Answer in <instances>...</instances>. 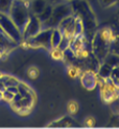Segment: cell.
I'll use <instances>...</instances> for the list:
<instances>
[{"label":"cell","mask_w":119,"mask_h":129,"mask_svg":"<svg viewBox=\"0 0 119 129\" xmlns=\"http://www.w3.org/2000/svg\"><path fill=\"white\" fill-rule=\"evenodd\" d=\"M73 15L81 19L84 27V32H94L97 26L96 15L91 10L89 3L86 0H70Z\"/></svg>","instance_id":"cell-1"},{"label":"cell","mask_w":119,"mask_h":129,"mask_svg":"<svg viewBox=\"0 0 119 129\" xmlns=\"http://www.w3.org/2000/svg\"><path fill=\"white\" fill-rule=\"evenodd\" d=\"M112 42H114V32L109 28L94 32L92 46L94 55L100 61H103L104 57L109 52V46Z\"/></svg>","instance_id":"cell-2"},{"label":"cell","mask_w":119,"mask_h":129,"mask_svg":"<svg viewBox=\"0 0 119 129\" xmlns=\"http://www.w3.org/2000/svg\"><path fill=\"white\" fill-rule=\"evenodd\" d=\"M30 14L31 12L29 10V2H25L23 0H14L12 3L9 16L23 34L27 23L29 21Z\"/></svg>","instance_id":"cell-3"},{"label":"cell","mask_w":119,"mask_h":129,"mask_svg":"<svg viewBox=\"0 0 119 129\" xmlns=\"http://www.w3.org/2000/svg\"><path fill=\"white\" fill-rule=\"evenodd\" d=\"M73 11L69 1H61L57 5L53 6V12H51L50 17L45 23L42 24V29H53L57 28L58 25L63 18L72 15Z\"/></svg>","instance_id":"cell-4"},{"label":"cell","mask_w":119,"mask_h":129,"mask_svg":"<svg viewBox=\"0 0 119 129\" xmlns=\"http://www.w3.org/2000/svg\"><path fill=\"white\" fill-rule=\"evenodd\" d=\"M0 26H1L3 32L9 37L12 41L16 44L23 41V36L18 27L15 25L9 14H5L0 12Z\"/></svg>","instance_id":"cell-5"},{"label":"cell","mask_w":119,"mask_h":129,"mask_svg":"<svg viewBox=\"0 0 119 129\" xmlns=\"http://www.w3.org/2000/svg\"><path fill=\"white\" fill-rule=\"evenodd\" d=\"M53 29H41V31L37 34L34 37L26 40V43L31 47H43L50 51V36Z\"/></svg>","instance_id":"cell-6"},{"label":"cell","mask_w":119,"mask_h":129,"mask_svg":"<svg viewBox=\"0 0 119 129\" xmlns=\"http://www.w3.org/2000/svg\"><path fill=\"white\" fill-rule=\"evenodd\" d=\"M42 29V23L40 22V19L38 18L37 15L30 14L29 21L27 23V25L25 27V29L23 31V41H26L30 38L34 37L37 34H39Z\"/></svg>","instance_id":"cell-7"},{"label":"cell","mask_w":119,"mask_h":129,"mask_svg":"<svg viewBox=\"0 0 119 129\" xmlns=\"http://www.w3.org/2000/svg\"><path fill=\"white\" fill-rule=\"evenodd\" d=\"M82 84L87 89H93L97 84L96 74L92 71H88L82 76Z\"/></svg>","instance_id":"cell-8"},{"label":"cell","mask_w":119,"mask_h":129,"mask_svg":"<svg viewBox=\"0 0 119 129\" xmlns=\"http://www.w3.org/2000/svg\"><path fill=\"white\" fill-rule=\"evenodd\" d=\"M47 5L46 0H30L29 1V10L31 14L38 15L42 12V10Z\"/></svg>","instance_id":"cell-9"},{"label":"cell","mask_w":119,"mask_h":129,"mask_svg":"<svg viewBox=\"0 0 119 129\" xmlns=\"http://www.w3.org/2000/svg\"><path fill=\"white\" fill-rule=\"evenodd\" d=\"M103 62L107 63L112 68L117 67L119 64V54L116 53V52H108L107 55L103 59Z\"/></svg>","instance_id":"cell-10"},{"label":"cell","mask_w":119,"mask_h":129,"mask_svg":"<svg viewBox=\"0 0 119 129\" xmlns=\"http://www.w3.org/2000/svg\"><path fill=\"white\" fill-rule=\"evenodd\" d=\"M62 32L60 31L59 28H53V31H51V36H50V47L51 48H56L59 43L61 41L62 38Z\"/></svg>","instance_id":"cell-11"},{"label":"cell","mask_w":119,"mask_h":129,"mask_svg":"<svg viewBox=\"0 0 119 129\" xmlns=\"http://www.w3.org/2000/svg\"><path fill=\"white\" fill-rule=\"evenodd\" d=\"M51 12H53V5H50V3H47L44 9L42 10L41 13L38 14L37 16H38V18L40 19V22L43 24V23H45L47 19L50 17Z\"/></svg>","instance_id":"cell-12"},{"label":"cell","mask_w":119,"mask_h":129,"mask_svg":"<svg viewBox=\"0 0 119 129\" xmlns=\"http://www.w3.org/2000/svg\"><path fill=\"white\" fill-rule=\"evenodd\" d=\"M112 70H113V68L108 66L107 63H105V62H102V64L100 67H99V71H98V74L101 76L102 79H107L110 76V73H112Z\"/></svg>","instance_id":"cell-13"},{"label":"cell","mask_w":119,"mask_h":129,"mask_svg":"<svg viewBox=\"0 0 119 129\" xmlns=\"http://www.w3.org/2000/svg\"><path fill=\"white\" fill-rule=\"evenodd\" d=\"M0 80L3 82L6 88L9 86H17L19 84V81L16 78H13V76H10V75H2Z\"/></svg>","instance_id":"cell-14"},{"label":"cell","mask_w":119,"mask_h":129,"mask_svg":"<svg viewBox=\"0 0 119 129\" xmlns=\"http://www.w3.org/2000/svg\"><path fill=\"white\" fill-rule=\"evenodd\" d=\"M13 1L14 0H0V12L5 14H9Z\"/></svg>","instance_id":"cell-15"},{"label":"cell","mask_w":119,"mask_h":129,"mask_svg":"<svg viewBox=\"0 0 119 129\" xmlns=\"http://www.w3.org/2000/svg\"><path fill=\"white\" fill-rule=\"evenodd\" d=\"M71 40H72L71 38H68V37H66V36H62L61 41H60V43H59V45L57 46V48H59V50L62 51V52H65L67 48L70 47Z\"/></svg>","instance_id":"cell-16"},{"label":"cell","mask_w":119,"mask_h":129,"mask_svg":"<svg viewBox=\"0 0 119 129\" xmlns=\"http://www.w3.org/2000/svg\"><path fill=\"white\" fill-rule=\"evenodd\" d=\"M117 2H118V0H99V3L103 8H110L114 5H116Z\"/></svg>","instance_id":"cell-17"},{"label":"cell","mask_w":119,"mask_h":129,"mask_svg":"<svg viewBox=\"0 0 119 129\" xmlns=\"http://www.w3.org/2000/svg\"><path fill=\"white\" fill-rule=\"evenodd\" d=\"M51 56H53V58H55V59H61V58H63V52L62 51H60L59 48H51Z\"/></svg>","instance_id":"cell-18"},{"label":"cell","mask_w":119,"mask_h":129,"mask_svg":"<svg viewBox=\"0 0 119 129\" xmlns=\"http://www.w3.org/2000/svg\"><path fill=\"white\" fill-rule=\"evenodd\" d=\"M14 95H15V94H12L11 91H9V90H8L7 88H6V89L2 91V99H5L6 101H8V102H11L12 100H13Z\"/></svg>","instance_id":"cell-19"},{"label":"cell","mask_w":119,"mask_h":129,"mask_svg":"<svg viewBox=\"0 0 119 129\" xmlns=\"http://www.w3.org/2000/svg\"><path fill=\"white\" fill-rule=\"evenodd\" d=\"M112 80H119V64L117 67L113 68L112 70V73H110V76H109Z\"/></svg>","instance_id":"cell-20"},{"label":"cell","mask_w":119,"mask_h":129,"mask_svg":"<svg viewBox=\"0 0 119 129\" xmlns=\"http://www.w3.org/2000/svg\"><path fill=\"white\" fill-rule=\"evenodd\" d=\"M68 109H69L70 113H72V114H73V113H75V112L77 111V104L75 103V102H70Z\"/></svg>","instance_id":"cell-21"},{"label":"cell","mask_w":119,"mask_h":129,"mask_svg":"<svg viewBox=\"0 0 119 129\" xmlns=\"http://www.w3.org/2000/svg\"><path fill=\"white\" fill-rule=\"evenodd\" d=\"M7 89L11 91L12 94H16V92H18V87L17 86H9V87H7Z\"/></svg>","instance_id":"cell-22"},{"label":"cell","mask_w":119,"mask_h":129,"mask_svg":"<svg viewBox=\"0 0 119 129\" xmlns=\"http://www.w3.org/2000/svg\"><path fill=\"white\" fill-rule=\"evenodd\" d=\"M47 3H50V5H57V3L61 2V1H67V0H46Z\"/></svg>","instance_id":"cell-23"},{"label":"cell","mask_w":119,"mask_h":129,"mask_svg":"<svg viewBox=\"0 0 119 129\" xmlns=\"http://www.w3.org/2000/svg\"><path fill=\"white\" fill-rule=\"evenodd\" d=\"M6 89V86H5V84H3V82L1 80H0V91H3Z\"/></svg>","instance_id":"cell-24"},{"label":"cell","mask_w":119,"mask_h":129,"mask_svg":"<svg viewBox=\"0 0 119 129\" xmlns=\"http://www.w3.org/2000/svg\"><path fill=\"white\" fill-rule=\"evenodd\" d=\"M0 34H5V32H3V30H2V28H1V26H0ZM6 35V34H5Z\"/></svg>","instance_id":"cell-25"},{"label":"cell","mask_w":119,"mask_h":129,"mask_svg":"<svg viewBox=\"0 0 119 129\" xmlns=\"http://www.w3.org/2000/svg\"><path fill=\"white\" fill-rule=\"evenodd\" d=\"M0 98H2V91H0Z\"/></svg>","instance_id":"cell-26"},{"label":"cell","mask_w":119,"mask_h":129,"mask_svg":"<svg viewBox=\"0 0 119 129\" xmlns=\"http://www.w3.org/2000/svg\"><path fill=\"white\" fill-rule=\"evenodd\" d=\"M23 1H25V2H29L30 0H23Z\"/></svg>","instance_id":"cell-27"},{"label":"cell","mask_w":119,"mask_h":129,"mask_svg":"<svg viewBox=\"0 0 119 129\" xmlns=\"http://www.w3.org/2000/svg\"><path fill=\"white\" fill-rule=\"evenodd\" d=\"M1 76H2V73H1V72H0V79H1Z\"/></svg>","instance_id":"cell-28"}]
</instances>
